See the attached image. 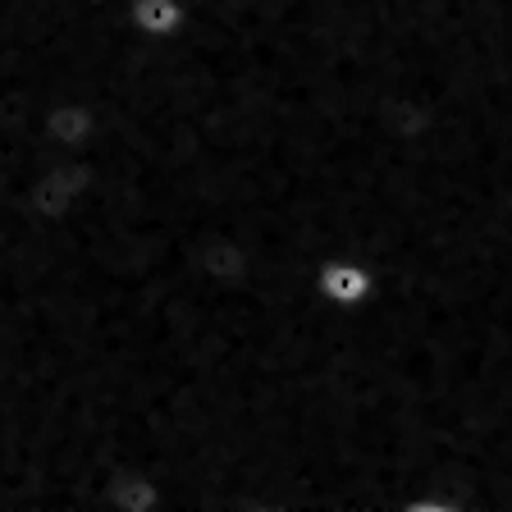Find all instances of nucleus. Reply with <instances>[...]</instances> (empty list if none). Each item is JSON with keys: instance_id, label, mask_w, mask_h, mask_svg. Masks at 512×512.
Listing matches in <instances>:
<instances>
[{"instance_id": "f257e3e1", "label": "nucleus", "mask_w": 512, "mask_h": 512, "mask_svg": "<svg viewBox=\"0 0 512 512\" xmlns=\"http://www.w3.org/2000/svg\"><path fill=\"white\" fill-rule=\"evenodd\" d=\"M92 165L83 156H51L42 170L28 179L23 206L37 224H64L78 206L92 197Z\"/></svg>"}, {"instance_id": "f03ea898", "label": "nucleus", "mask_w": 512, "mask_h": 512, "mask_svg": "<svg viewBox=\"0 0 512 512\" xmlns=\"http://www.w3.org/2000/svg\"><path fill=\"white\" fill-rule=\"evenodd\" d=\"M101 124L106 115L92 96H55L37 115V138H42L46 156H78L101 138Z\"/></svg>"}, {"instance_id": "7ed1b4c3", "label": "nucleus", "mask_w": 512, "mask_h": 512, "mask_svg": "<svg viewBox=\"0 0 512 512\" xmlns=\"http://www.w3.org/2000/svg\"><path fill=\"white\" fill-rule=\"evenodd\" d=\"M316 293L330 302L334 311L352 316L375 298V270L357 256H325L316 270Z\"/></svg>"}, {"instance_id": "20e7f679", "label": "nucleus", "mask_w": 512, "mask_h": 512, "mask_svg": "<svg viewBox=\"0 0 512 512\" xmlns=\"http://www.w3.org/2000/svg\"><path fill=\"white\" fill-rule=\"evenodd\" d=\"M124 23L147 42H174L188 28V0H124Z\"/></svg>"}, {"instance_id": "39448f33", "label": "nucleus", "mask_w": 512, "mask_h": 512, "mask_svg": "<svg viewBox=\"0 0 512 512\" xmlns=\"http://www.w3.org/2000/svg\"><path fill=\"white\" fill-rule=\"evenodd\" d=\"M106 508L110 512H165V490L147 471H119L106 485Z\"/></svg>"}]
</instances>
